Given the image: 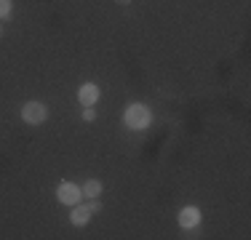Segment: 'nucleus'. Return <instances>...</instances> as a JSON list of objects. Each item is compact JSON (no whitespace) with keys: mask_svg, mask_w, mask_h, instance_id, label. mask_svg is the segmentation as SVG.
<instances>
[{"mask_svg":"<svg viewBox=\"0 0 251 240\" xmlns=\"http://www.w3.org/2000/svg\"><path fill=\"white\" fill-rule=\"evenodd\" d=\"M101 190H104V187H101L99 179H88V182L80 187V192L86 195V200H88V197H99V195H101Z\"/></svg>","mask_w":251,"mask_h":240,"instance_id":"0eeeda50","label":"nucleus"},{"mask_svg":"<svg viewBox=\"0 0 251 240\" xmlns=\"http://www.w3.org/2000/svg\"><path fill=\"white\" fill-rule=\"evenodd\" d=\"M83 120H86V123L97 120V110H94V107H83Z\"/></svg>","mask_w":251,"mask_h":240,"instance_id":"9d476101","label":"nucleus"},{"mask_svg":"<svg viewBox=\"0 0 251 240\" xmlns=\"http://www.w3.org/2000/svg\"><path fill=\"white\" fill-rule=\"evenodd\" d=\"M80 197H83V192L73 182H62L56 187V200L64 203V206H75V203H80Z\"/></svg>","mask_w":251,"mask_h":240,"instance_id":"7ed1b4c3","label":"nucleus"},{"mask_svg":"<svg viewBox=\"0 0 251 240\" xmlns=\"http://www.w3.org/2000/svg\"><path fill=\"white\" fill-rule=\"evenodd\" d=\"M70 221H73L75 227H83L91 221V211H88V206H80V203H75L73 206V214H70Z\"/></svg>","mask_w":251,"mask_h":240,"instance_id":"423d86ee","label":"nucleus"},{"mask_svg":"<svg viewBox=\"0 0 251 240\" xmlns=\"http://www.w3.org/2000/svg\"><path fill=\"white\" fill-rule=\"evenodd\" d=\"M77 99H80L83 107H94L99 101V86L97 83H83V86L77 88Z\"/></svg>","mask_w":251,"mask_h":240,"instance_id":"20e7f679","label":"nucleus"},{"mask_svg":"<svg viewBox=\"0 0 251 240\" xmlns=\"http://www.w3.org/2000/svg\"><path fill=\"white\" fill-rule=\"evenodd\" d=\"M86 206H88V211H91V214H99L101 208H104V206H101V200H99V197H88V203H86Z\"/></svg>","mask_w":251,"mask_h":240,"instance_id":"1a4fd4ad","label":"nucleus"},{"mask_svg":"<svg viewBox=\"0 0 251 240\" xmlns=\"http://www.w3.org/2000/svg\"><path fill=\"white\" fill-rule=\"evenodd\" d=\"M46 118H49V107L43 101H27V104H22V120L25 123L40 125V123H46Z\"/></svg>","mask_w":251,"mask_h":240,"instance_id":"f03ea898","label":"nucleus"},{"mask_svg":"<svg viewBox=\"0 0 251 240\" xmlns=\"http://www.w3.org/2000/svg\"><path fill=\"white\" fill-rule=\"evenodd\" d=\"M11 11H14V3H11V0H0V22L8 19Z\"/></svg>","mask_w":251,"mask_h":240,"instance_id":"6e6552de","label":"nucleus"},{"mask_svg":"<svg viewBox=\"0 0 251 240\" xmlns=\"http://www.w3.org/2000/svg\"><path fill=\"white\" fill-rule=\"evenodd\" d=\"M123 120H126V125H128V128L145 131L147 125L152 123V112H150V107H145V104H131V107H126Z\"/></svg>","mask_w":251,"mask_h":240,"instance_id":"f257e3e1","label":"nucleus"},{"mask_svg":"<svg viewBox=\"0 0 251 240\" xmlns=\"http://www.w3.org/2000/svg\"><path fill=\"white\" fill-rule=\"evenodd\" d=\"M115 3H118V5H128L131 0H115Z\"/></svg>","mask_w":251,"mask_h":240,"instance_id":"9b49d317","label":"nucleus"},{"mask_svg":"<svg viewBox=\"0 0 251 240\" xmlns=\"http://www.w3.org/2000/svg\"><path fill=\"white\" fill-rule=\"evenodd\" d=\"M198 224H201V211L195 206H184L182 211H179V227H184V230H195Z\"/></svg>","mask_w":251,"mask_h":240,"instance_id":"39448f33","label":"nucleus"},{"mask_svg":"<svg viewBox=\"0 0 251 240\" xmlns=\"http://www.w3.org/2000/svg\"><path fill=\"white\" fill-rule=\"evenodd\" d=\"M0 38H3V22H0Z\"/></svg>","mask_w":251,"mask_h":240,"instance_id":"f8f14e48","label":"nucleus"}]
</instances>
